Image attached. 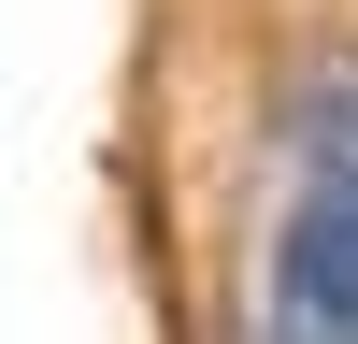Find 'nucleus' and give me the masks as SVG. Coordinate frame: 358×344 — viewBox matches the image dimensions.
I'll return each instance as SVG.
<instances>
[{
  "label": "nucleus",
  "mask_w": 358,
  "mask_h": 344,
  "mask_svg": "<svg viewBox=\"0 0 358 344\" xmlns=\"http://www.w3.org/2000/svg\"><path fill=\"white\" fill-rule=\"evenodd\" d=\"M244 344H358V43L301 57L273 101V201H258Z\"/></svg>",
  "instance_id": "nucleus-1"
}]
</instances>
